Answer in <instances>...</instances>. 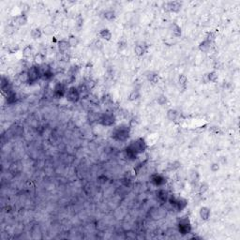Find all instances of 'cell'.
<instances>
[{
    "mask_svg": "<svg viewBox=\"0 0 240 240\" xmlns=\"http://www.w3.org/2000/svg\"><path fill=\"white\" fill-rule=\"evenodd\" d=\"M167 202L171 204V206H173L176 211H182L184 208H186L187 204H188V202L187 200L182 198V197H176L174 195H171L168 197Z\"/></svg>",
    "mask_w": 240,
    "mask_h": 240,
    "instance_id": "1",
    "label": "cell"
},
{
    "mask_svg": "<svg viewBox=\"0 0 240 240\" xmlns=\"http://www.w3.org/2000/svg\"><path fill=\"white\" fill-rule=\"evenodd\" d=\"M130 136V130L127 126H119L113 132V137L117 141H126Z\"/></svg>",
    "mask_w": 240,
    "mask_h": 240,
    "instance_id": "2",
    "label": "cell"
},
{
    "mask_svg": "<svg viewBox=\"0 0 240 240\" xmlns=\"http://www.w3.org/2000/svg\"><path fill=\"white\" fill-rule=\"evenodd\" d=\"M128 147L135 153L136 155L138 154H141V153H143L146 147H147V145H146V143L144 142V140L143 138H139L137 140H135V141H133Z\"/></svg>",
    "mask_w": 240,
    "mask_h": 240,
    "instance_id": "3",
    "label": "cell"
},
{
    "mask_svg": "<svg viewBox=\"0 0 240 240\" xmlns=\"http://www.w3.org/2000/svg\"><path fill=\"white\" fill-rule=\"evenodd\" d=\"M27 71H28V75H29V83L28 84H35L41 78V66H39V65L32 66Z\"/></svg>",
    "mask_w": 240,
    "mask_h": 240,
    "instance_id": "4",
    "label": "cell"
},
{
    "mask_svg": "<svg viewBox=\"0 0 240 240\" xmlns=\"http://www.w3.org/2000/svg\"><path fill=\"white\" fill-rule=\"evenodd\" d=\"M65 97L67 98V99H68L69 101L76 103V102L79 101L80 98H81V95H80L78 87H75V86H70V87L68 88V90H67V93H66Z\"/></svg>",
    "mask_w": 240,
    "mask_h": 240,
    "instance_id": "5",
    "label": "cell"
},
{
    "mask_svg": "<svg viewBox=\"0 0 240 240\" xmlns=\"http://www.w3.org/2000/svg\"><path fill=\"white\" fill-rule=\"evenodd\" d=\"M178 231H179V233H181L182 235L190 234V233L191 232V225L190 222V219L187 217H183L182 219H179Z\"/></svg>",
    "mask_w": 240,
    "mask_h": 240,
    "instance_id": "6",
    "label": "cell"
},
{
    "mask_svg": "<svg viewBox=\"0 0 240 240\" xmlns=\"http://www.w3.org/2000/svg\"><path fill=\"white\" fill-rule=\"evenodd\" d=\"M99 121L103 126H112L113 124L115 123L116 118H115V116L113 114H110V113H105V114H102L101 116L99 117Z\"/></svg>",
    "mask_w": 240,
    "mask_h": 240,
    "instance_id": "7",
    "label": "cell"
},
{
    "mask_svg": "<svg viewBox=\"0 0 240 240\" xmlns=\"http://www.w3.org/2000/svg\"><path fill=\"white\" fill-rule=\"evenodd\" d=\"M41 79L44 81H49L54 77V72L48 65H41Z\"/></svg>",
    "mask_w": 240,
    "mask_h": 240,
    "instance_id": "8",
    "label": "cell"
},
{
    "mask_svg": "<svg viewBox=\"0 0 240 240\" xmlns=\"http://www.w3.org/2000/svg\"><path fill=\"white\" fill-rule=\"evenodd\" d=\"M67 86L63 83H57L54 88V94L56 98H62L66 96L67 93Z\"/></svg>",
    "mask_w": 240,
    "mask_h": 240,
    "instance_id": "9",
    "label": "cell"
},
{
    "mask_svg": "<svg viewBox=\"0 0 240 240\" xmlns=\"http://www.w3.org/2000/svg\"><path fill=\"white\" fill-rule=\"evenodd\" d=\"M151 182L155 186L161 187L166 183V179L161 175H153L151 176Z\"/></svg>",
    "mask_w": 240,
    "mask_h": 240,
    "instance_id": "10",
    "label": "cell"
},
{
    "mask_svg": "<svg viewBox=\"0 0 240 240\" xmlns=\"http://www.w3.org/2000/svg\"><path fill=\"white\" fill-rule=\"evenodd\" d=\"M57 48H58V51L60 53H62V54H64V53H67L70 48V43L68 42V41H65V39H62V41H60L58 43H57Z\"/></svg>",
    "mask_w": 240,
    "mask_h": 240,
    "instance_id": "11",
    "label": "cell"
},
{
    "mask_svg": "<svg viewBox=\"0 0 240 240\" xmlns=\"http://www.w3.org/2000/svg\"><path fill=\"white\" fill-rule=\"evenodd\" d=\"M14 22L19 26L25 25L26 24H27V16H26L24 13H22V14H20V15L15 17Z\"/></svg>",
    "mask_w": 240,
    "mask_h": 240,
    "instance_id": "12",
    "label": "cell"
},
{
    "mask_svg": "<svg viewBox=\"0 0 240 240\" xmlns=\"http://www.w3.org/2000/svg\"><path fill=\"white\" fill-rule=\"evenodd\" d=\"M157 196H158V199L162 203H166L167 202V200H168V197H169V194H168V192L166 191L165 190H159L158 192H157Z\"/></svg>",
    "mask_w": 240,
    "mask_h": 240,
    "instance_id": "13",
    "label": "cell"
},
{
    "mask_svg": "<svg viewBox=\"0 0 240 240\" xmlns=\"http://www.w3.org/2000/svg\"><path fill=\"white\" fill-rule=\"evenodd\" d=\"M166 7H167V9L171 11H179L180 9H181V3H179L177 1H174V2H169L166 4Z\"/></svg>",
    "mask_w": 240,
    "mask_h": 240,
    "instance_id": "14",
    "label": "cell"
},
{
    "mask_svg": "<svg viewBox=\"0 0 240 240\" xmlns=\"http://www.w3.org/2000/svg\"><path fill=\"white\" fill-rule=\"evenodd\" d=\"M210 214H211L210 209L208 207H205V206H204V207L200 209V212H199L200 217H201V219H204V221H207L210 217Z\"/></svg>",
    "mask_w": 240,
    "mask_h": 240,
    "instance_id": "15",
    "label": "cell"
},
{
    "mask_svg": "<svg viewBox=\"0 0 240 240\" xmlns=\"http://www.w3.org/2000/svg\"><path fill=\"white\" fill-rule=\"evenodd\" d=\"M18 80L21 83L23 84H26V83H29V75H28V71L26 70H24L22 72L19 73L18 75Z\"/></svg>",
    "mask_w": 240,
    "mask_h": 240,
    "instance_id": "16",
    "label": "cell"
},
{
    "mask_svg": "<svg viewBox=\"0 0 240 240\" xmlns=\"http://www.w3.org/2000/svg\"><path fill=\"white\" fill-rule=\"evenodd\" d=\"M55 31H56V27H55V25H53V24L45 25L42 29V33L46 36H52L55 33Z\"/></svg>",
    "mask_w": 240,
    "mask_h": 240,
    "instance_id": "17",
    "label": "cell"
},
{
    "mask_svg": "<svg viewBox=\"0 0 240 240\" xmlns=\"http://www.w3.org/2000/svg\"><path fill=\"white\" fill-rule=\"evenodd\" d=\"M99 36L103 39H105V41H110L112 39V33L108 28H103L99 32Z\"/></svg>",
    "mask_w": 240,
    "mask_h": 240,
    "instance_id": "18",
    "label": "cell"
},
{
    "mask_svg": "<svg viewBox=\"0 0 240 240\" xmlns=\"http://www.w3.org/2000/svg\"><path fill=\"white\" fill-rule=\"evenodd\" d=\"M146 49H145V46L143 45V44H137L135 45V47H134V53H135V55L138 56H144V54L145 53Z\"/></svg>",
    "mask_w": 240,
    "mask_h": 240,
    "instance_id": "19",
    "label": "cell"
},
{
    "mask_svg": "<svg viewBox=\"0 0 240 240\" xmlns=\"http://www.w3.org/2000/svg\"><path fill=\"white\" fill-rule=\"evenodd\" d=\"M211 43L212 42H210L208 41H206V39H204V41H203L201 43H200L199 49L201 50L202 52H207L210 49V47H211Z\"/></svg>",
    "mask_w": 240,
    "mask_h": 240,
    "instance_id": "20",
    "label": "cell"
},
{
    "mask_svg": "<svg viewBox=\"0 0 240 240\" xmlns=\"http://www.w3.org/2000/svg\"><path fill=\"white\" fill-rule=\"evenodd\" d=\"M44 60H45V56L42 54V53H38V54H36L35 56H34V61L39 66L42 65L43 62H44Z\"/></svg>",
    "mask_w": 240,
    "mask_h": 240,
    "instance_id": "21",
    "label": "cell"
},
{
    "mask_svg": "<svg viewBox=\"0 0 240 240\" xmlns=\"http://www.w3.org/2000/svg\"><path fill=\"white\" fill-rule=\"evenodd\" d=\"M171 28H172V33H173V36H175L176 38L181 36V28H180V26L177 25L176 24H173L171 25Z\"/></svg>",
    "mask_w": 240,
    "mask_h": 240,
    "instance_id": "22",
    "label": "cell"
},
{
    "mask_svg": "<svg viewBox=\"0 0 240 240\" xmlns=\"http://www.w3.org/2000/svg\"><path fill=\"white\" fill-rule=\"evenodd\" d=\"M17 99V96L14 92L12 91H10L7 93V101H8L9 104H12V103H15Z\"/></svg>",
    "mask_w": 240,
    "mask_h": 240,
    "instance_id": "23",
    "label": "cell"
},
{
    "mask_svg": "<svg viewBox=\"0 0 240 240\" xmlns=\"http://www.w3.org/2000/svg\"><path fill=\"white\" fill-rule=\"evenodd\" d=\"M42 35H43L42 30H41L39 28H34V29H32V31H31V37L34 39H41L42 37Z\"/></svg>",
    "mask_w": 240,
    "mask_h": 240,
    "instance_id": "24",
    "label": "cell"
},
{
    "mask_svg": "<svg viewBox=\"0 0 240 240\" xmlns=\"http://www.w3.org/2000/svg\"><path fill=\"white\" fill-rule=\"evenodd\" d=\"M32 55H33V48H32V46L31 45L25 46V47L24 48V50H23V56H24V57L28 58V57L32 56Z\"/></svg>",
    "mask_w": 240,
    "mask_h": 240,
    "instance_id": "25",
    "label": "cell"
},
{
    "mask_svg": "<svg viewBox=\"0 0 240 240\" xmlns=\"http://www.w3.org/2000/svg\"><path fill=\"white\" fill-rule=\"evenodd\" d=\"M68 42L70 43V47H76V46L79 44V39L76 36L74 35H70L68 39Z\"/></svg>",
    "mask_w": 240,
    "mask_h": 240,
    "instance_id": "26",
    "label": "cell"
},
{
    "mask_svg": "<svg viewBox=\"0 0 240 240\" xmlns=\"http://www.w3.org/2000/svg\"><path fill=\"white\" fill-rule=\"evenodd\" d=\"M146 78H147V80H148L149 82H151V83H153V84L157 83V82H158V79H159L157 73L153 72V71L148 72V73H147V75H146Z\"/></svg>",
    "mask_w": 240,
    "mask_h": 240,
    "instance_id": "27",
    "label": "cell"
},
{
    "mask_svg": "<svg viewBox=\"0 0 240 240\" xmlns=\"http://www.w3.org/2000/svg\"><path fill=\"white\" fill-rule=\"evenodd\" d=\"M104 17L106 20H108V21H113V20H115V18H116V12L112 10H109L107 11H105Z\"/></svg>",
    "mask_w": 240,
    "mask_h": 240,
    "instance_id": "28",
    "label": "cell"
},
{
    "mask_svg": "<svg viewBox=\"0 0 240 240\" xmlns=\"http://www.w3.org/2000/svg\"><path fill=\"white\" fill-rule=\"evenodd\" d=\"M177 116H178V113L177 111L174 110V109H171L168 111L167 113V117L169 120H172V121H174V120H176L177 118Z\"/></svg>",
    "mask_w": 240,
    "mask_h": 240,
    "instance_id": "29",
    "label": "cell"
},
{
    "mask_svg": "<svg viewBox=\"0 0 240 240\" xmlns=\"http://www.w3.org/2000/svg\"><path fill=\"white\" fill-rule=\"evenodd\" d=\"M140 96H141V94H140V92L138 90H133V91H131V93L129 96V99L130 101H136V99H138L140 98Z\"/></svg>",
    "mask_w": 240,
    "mask_h": 240,
    "instance_id": "30",
    "label": "cell"
},
{
    "mask_svg": "<svg viewBox=\"0 0 240 240\" xmlns=\"http://www.w3.org/2000/svg\"><path fill=\"white\" fill-rule=\"evenodd\" d=\"M207 78H208V81L211 82V83H216L218 81V73L216 71H212L210 73H208L207 75Z\"/></svg>",
    "mask_w": 240,
    "mask_h": 240,
    "instance_id": "31",
    "label": "cell"
},
{
    "mask_svg": "<svg viewBox=\"0 0 240 240\" xmlns=\"http://www.w3.org/2000/svg\"><path fill=\"white\" fill-rule=\"evenodd\" d=\"M178 83H179L180 85L183 86V87H186L187 83H188V78H187L186 75L181 74V75L178 77Z\"/></svg>",
    "mask_w": 240,
    "mask_h": 240,
    "instance_id": "32",
    "label": "cell"
},
{
    "mask_svg": "<svg viewBox=\"0 0 240 240\" xmlns=\"http://www.w3.org/2000/svg\"><path fill=\"white\" fill-rule=\"evenodd\" d=\"M101 102L104 103V104H110V103L113 102V99H112L111 95H109V94H104V95L102 96V98H101Z\"/></svg>",
    "mask_w": 240,
    "mask_h": 240,
    "instance_id": "33",
    "label": "cell"
},
{
    "mask_svg": "<svg viewBox=\"0 0 240 240\" xmlns=\"http://www.w3.org/2000/svg\"><path fill=\"white\" fill-rule=\"evenodd\" d=\"M89 101L91 104L93 105H98L99 103V97L95 94H90L89 95Z\"/></svg>",
    "mask_w": 240,
    "mask_h": 240,
    "instance_id": "34",
    "label": "cell"
},
{
    "mask_svg": "<svg viewBox=\"0 0 240 240\" xmlns=\"http://www.w3.org/2000/svg\"><path fill=\"white\" fill-rule=\"evenodd\" d=\"M158 103L159 105H164L165 103H167V98H166L164 95H161L158 98Z\"/></svg>",
    "mask_w": 240,
    "mask_h": 240,
    "instance_id": "35",
    "label": "cell"
},
{
    "mask_svg": "<svg viewBox=\"0 0 240 240\" xmlns=\"http://www.w3.org/2000/svg\"><path fill=\"white\" fill-rule=\"evenodd\" d=\"M205 39H206V41H210V42H213V41H214V39H215V34L213 32H208L207 35H206V37H205Z\"/></svg>",
    "mask_w": 240,
    "mask_h": 240,
    "instance_id": "36",
    "label": "cell"
},
{
    "mask_svg": "<svg viewBox=\"0 0 240 240\" xmlns=\"http://www.w3.org/2000/svg\"><path fill=\"white\" fill-rule=\"evenodd\" d=\"M19 51V46L18 45H12L9 48V52L10 54H14V53L18 52Z\"/></svg>",
    "mask_w": 240,
    "mask_h": 240,
    "instance_id": "37",
    "label": "cell"
},
{
    "mask_svg": "<svg viewBox=\"0 0 240 240\" xmlns=\"http://www.w3.org/2000/svg\"><path fill=\"white\" fill-rule=\"evenodd\" d=\"M191 180H192V182L193 183H197L198 182V180H199V175H198V173L195 172V173H193V174L191 175Z\"/></svg>",
    "mask_w": 240,
    "mask_h": 240,
    "instance_id": "38",
    "label": "cell"
},
{
    "mask_svg": "<svg viewBox=\"0 0 240 240\" xmlns=\"http://www.w3.org/2000/svg\"><path fill=\"white\" fill-rule=\"evenodd\" d=\"M208 190V185L207 184H205V183H203L201 184V186H200V192H204Z\"/></svg>",
    "mask_w": 240,
    "mask_h": 240,
    "instance_id": "39",
    "label": "cell"
},
{
    "mask_svg": "<svg viewBox=\"0 0 240 240\" xmlns=\"http://www.w3.org/2000/svg\"><path fill=\"white\" fill-rule=\"evenodd\" d=\"M219 169V166L218 163H213V164L211 165V171H212L213 173L217 172Z\"/></svg>",
    "mask_w": 240,
    "mask_h": 240,
    "instance_id": "40",
    "label": "cell"
}]
</instances>
